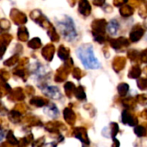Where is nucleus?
Wrapping results in <instances>:
<instances>
[{
  "label": "nucleus",
  "mask_w": 147,
  "mask_h": 147,
  "mask_svg": "<svg viewBox=\"0 0 147 147\" xmlns=\"http://www.w3.org/2000/svg\"><path fill=\"white\" fill-rule=\"evenodd\" d=\"M14 11V10H13ZM14 13H15V11H14ZM11 17H12V19L15 21V22L16 23V24H22V23H25L26 22V20H27V18H26V16H25V15L23 14V13H22V12H18L17 14H11Z\"/></svg>",
  "instance_id": "20e7f679"
},
{
  "label": "nucleus",
  "mask_w": 147,
  "mask_h": 147,
  "mask_svg": "<svg viewBox=\"0 0 147 147\" xmlns=\"http://www.w3.org/2000/svg\"><path fill=\"white\" fill-rule=\"evenodd\" d=\"M48 34H49L48 35L50 36L51 40H54V41L59 40V36H58V34H57L56 31L54 30V28H53V27H51V28H50V30H49Z\"/></svg>",
  "instance_id": "9d476101"
},
{
  "label": "nucleus",
  "mask_w": 147,
  "mask_h": 147,
  "mask_svg": "<svg viewBox=\"0 0 147 147\" xmlns=\"http://www.w3.org/2000/svg\"><path fill=\"white\" fill-rule=\"evenodd\" d=\"M54 47L53 45H47L46 46L43 50H42V56L47 59V60H51L53 57L54 54Z\"/></svg>",
  "instance_id": "7ed1b4c3"
},
{
  "label": "nucleus",
  "mask_w": 147,
  "mask_h": 147,
  "mask_svg": "<svg viewBox=\"0 0 147 147\" xmlns=\"http://www.w3.org/2000/svg\"><path fill=\"white\" fill-rule=\"evenodd\" d=\"M107 28H108V31H109V34H115L117 33V31H118L119 25H118V23H117V22H116L115 20H112V21L109 23V25H108Z\"/></svg>",
  "instance_id": "423d86ee"
},
{
  "label": "nucleus",
  "mask_w": 147,
  "mask_h": 147,
  "mask_svg": "<svg viewBox=\"0 0 147 147\" xmlns=\"http://www.w3.org/2000/svg\"><path fill=\"white\" fill-rule=\"evenodd\" d=\"M57 27L60 33L62 34L63 37L68 40L72 41L77 37V31L73 22V20L70 17L65 16L63 20L57 22Z\"/></svg>",
  "instance_id": "f03ea898"
},
{
  "label": "nucleus",
  "mask_w": 147,
  "mask_h": 147,
  "mask_svg": "<svg viewBox=\"0 0 147 147\" xmlns=\"http://www.w3.org/2000/svg\"><path fill=\"white\" fill-rule=\"evenodd\" d=\"M18 38H19V40H23V41H26L28 40V30L24 27L19 28V30H18Z\"/></svg>",
  "instance_id": "0eeeda50"
},
{
  "label": "nucleus",
  "mask_w": 147,
  "mask_h": 147,
  "mask_svg": "<svg viewBox=\"0 0 147 147\" xmlns=\"http://www.w3.org/2000/svg\"><path fill=\"white\" fill-rule=\"evenodd\" d=\"M79 10L83 15H89V13L90 11V6L89 5V3L86 0H83L80 2Z\"/></svg>",
  "instance_id": "39448f33"
},
{
  "label": "nucleus",
  "mask_w": 147,
  "mask_h": 147,
  "mask_svg": "<svg viewBox=\"0 0 147 147\" xmlns=\"http://www.w3.org/2000/svg\"><path fill=\"white\" fill-rule=\"evenodd\" d=\"M28 46L30 47H32L33 49H37V48L40 47L41 43H40V40L39 38H34L28 42Z\"/></svg>",
  "instance_id": "1a4fd4ad"
},
{
  "label": "nucleus",
  "mask_w": 147,
  "mask_h": 147,
  "mask_svg": "<svg viewBox=\"0 0 147 147\" xmlns=\"http://www.w3.org/2000/svg\"><path fill=\"white\" fill-rule=\"evenodd\" d=\"M77 55L87 69H97L101 65L98 59L95 57L92 46L90 44L80 46L77 50Z\"/></svg>",
  "instance_id": "f257e3e1"
},
{
  "label": "nucleus",
  "mask_w": 147,
  "mask_h": 147,
  "mask_svg": "<svg viewBox=\"0 0 147 147\" xmlns=\"http://www.w3.org/2000/svg\"><path fill=\"white\" fill-rule=\"evenodd\" d=\"M69 53H70V50H68L66 47H64L63 46H61L59 49V57L62 59H66L69 58Z\"/></svg>",
  "instance_id": "6e6552de"
}]
</instances>
